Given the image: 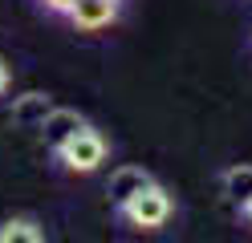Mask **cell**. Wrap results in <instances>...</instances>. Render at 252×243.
Wrapping results in <instances>:
<instances>
[{
	"label": "cell",
	"instance_id": "7",
	"mask_svg": "<svg viewBox=\"0 0 252 243\" xmlns=\"http://www.w3.org/2000/svg\"><path fill=\"white\" fill-rule=\"evenodd\" d=\"M45 239V227L29 215H12L0 223V243H41Z\"/></svg>",
	"mask_w": 252,
	"mask_h": 243
},
{
	"label": "cell",
	"instance_id": "5",
	"mask_svg": "<svg viewBox=\"0 0 252 243\" xmlns=\"http://www.w3.org/2000/svg\"><path fill=\"white\" fill-rule=\"evenodd\" d=\"M147 183H151V174L143 166H118L114 174H110V183H106V194H110V203H114V207H122L134 190H143Z\"/></svg>",
	"mask_w": 252,
	"mask_h": 243
},
{
	"label": "cell",
	"instance_id": "12",
	"mask_svg": "<svg viewBox=\"0 0 252 243\" xmlns=\"http://www.w3.org/2000/svg\"><path fill=\"white\" fill-rule=\"evenodd\" d=\"M118 4H122V0H118Z\"/></svg>",
	"mask_w": 252,
	"mask_h": 243
},
{
	"label": "cell",
	"instance_id": "6",
	"mask_svg": "<svg viewBox=\"0 0 252 243\" xmlns=\"http://www.w3.org/2000/svg\"><path fill=\"white\" fill-rule=\"evenodd\" d=\"M49 109H53V97L33 89V93H25V97L12 102V122H17V126H41V118Z\"/></svg>",
	"mask_w": 252,
	"mask_h": 243
},
{
	"label": "cell",
	"instance_id": "1",
	"mask_svg": "<svg viewBox=\"0 0 252 243\" xmlns=\"http://www.w3.org/2000/svg\"><path fill=\"white\" fill-rule=\"evenodd\" d=\"M114 211H118L122 223L134 227V231H159V227H167L171 215H175V199H171V190L163 183L151 178L143 190H134L130 199H126L122 207H114Z\"/></svg>",
	"mask_w": 252,
	"mask_h": 243
},
{
	"label": "cell",
	"instance_id": "4",
	"mask_svg": "<svg viewBox=\"0 0 252 243\" xmlns=\"http://www.w3.org/2000/svg\"><path fill=\"white\" fill-rule=\"evenodd\" d=\"M86 126V118H82V113H77V109H65V106H53L49 113H45V118H41V138H45V150H61V146H65L73 134H77V130H82Z\"/></svg>",
	"mask_w": 252,
	"mask_h": 243
},
{
	"label": "cell",
	"instance_id": "8",
	"mask_svg": "<svg viewBox=\"0 0 252 243\" xmlns=\"http://www.w3.org/2000/svg\"><path fill=\"white\" fill-rule=\"evenodd\" d=\"M224 194H228L236 207H244V203L252 199V166H248V162L224 170Z\"/></svg>",
	"mask_w": 252,
	"mask_h": 243
},
{
	"label": "cell",
	"instance_id": "9",
	"mask_svg": "<svg viewBox=\"0 0 252 243\" xmlns=\"http://www.w3.org/2000/svg\"><path fill=\"white\" fill-rule=\"evenodd\" d=\"M37 4H41L45 12H53V16H65V12L73 8V0H37Z\"/></svg>",
	"mask_w": 252,
	"mask_h": 243
},
{
	"label": "cell",
	"instance_id": "10",
	"mask_svg": "<svg viewBox=\"0 0 252 243\" xmlns=\"http://www.w3.org/2000/svg\"><path fill=\"white\" fill-rule=\"evenodd\" d=\"M8 85H12V69H8V61L0 57V97L8 93Z\"/></svg>",
	"mask_w": 252,
	"mask_h": 243
},
{
	"label": "cell",
	"instance_id": "3",
	"mask_svg": "<svg viewBox=\"0 0 252 243\" xmlns=\"http://www.w3.org/2000/svg\"><path fill=\"white\" fill-rule=\"evenodd\" d=\"M65 21L77 32H102V28H110L118 21V0H73Z\"/></svg>",
	"mask_w": 252,
	"mask_h": 243
},
{
	"label": "cell",
	"instance_id": "11",
	"mask_svg": "<svg viewBox=\"0 0 252 243\" xmlns=\"http://www.w3.org/2000/svg\"><path fill=\"white\" fill-rule=\"evenodd\" d=\"M240 215H244V223H252V199H248V203L240 207Z\"/></svg>",
	"mask_w": 252,
	"mask_h": 243
},
{
	"label": "cell",
	"instance_id": "2",
	"mask_svg": "<svg viewBox=\"0 0 252 243\" xmlns=\"http://www.w3.org/2000/svg\"><path fill=\"white\" fill-rule=\"evenodd\" d=\"M106 158H110V142H106L102 130H94L90 122L57 150V162H61L69 174H94V170H102Z\"/></svg>",
	"mask_w": 252,
	"mask_h": 243
}]
</instances>
